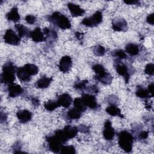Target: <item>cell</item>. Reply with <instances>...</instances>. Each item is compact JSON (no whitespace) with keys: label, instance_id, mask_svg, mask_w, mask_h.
<instances>
[{"label":"cell","instance_id":"obj_1","mask_svg":"<svg viewBox=\"0 0 154 154\" xmlns=\"http://www.w3.org/2000/svg\"><path fill=\"white\" fill-rule=\"evenodd\" d=\"M15 66L11 62H7L3 66L1 73V82L5 84H11L15 80Z\"/></svg>","mask_w":154,"mask_h":154},{"label":"cell","instance_id":"obj_2","mask_svg":"<svg viewBox=\"0 0 154 154\" xmlns=\"http://www.w3.org/2000/svg\"><path fill=\"white\" fill-rule=\"evenodd\" d=\"M134 138L132 135L126 131H121L118 135V144L120 147L126 152H131L132 149Z\"/></svg>","mask_w":154,"mask_h":154},{"label":"cell","instance_id":"obj_3","mask_svg":"<svg viewBox=\"0 0 154 154\" xmlns=\"http://www.w3.org/2000/svg\"><path fill=\"white\" fill-rule=\"evenodd\" d=\"M48 20L62 29H69L71 27V23L68 17L58 11L54 12L49 16Z\"/></svg>","mask_w":154,"mask_h":154},{"label":"cell","instance_id":"obj_4","mask_svg":"<svg viewBox=\"0 0 154 154\" xmlns=\"http://www.w3.org/2000/svg\"><path fill=\"white\" fill-rule=\"evenodd\" d=\"M92 69L96 73V79L105 85L110 84L112 82V77L106 72L104 67L100 64H96L93 66Z\"/></svg>","mask_w":154,"mask_h":154},{"label":"cell","instance_id":"obj_5","mask_svg":"<svg viewBox=\"0 0 154 154\" xmlns=\"http://www.w3.org/2000/svg\"><path fill=\"white\" fill-rule=\"evenodd\" d=\"M102 18L103 16L102 12L97 11L92 16L84 18L82 20V24L88 27H94L102 22Z\"/></svg>","mask_w":154,"mask_h":154},{"label":"cell","instance_id":"obj_6","mask_svg":"<svg viewBox=\"0 0 154 154\" xmlns=\"http://www.w3.org/2000/svg\"><path fill=\"white\" fill-rule=\"evenodd\" d=\"M4 40L6 43L11 45H18L20 42L19 36L11 29H8L5 31L4 35Z\"/></svg>","mask_w":154,"mask_h":154},{"label":"cell","instance_id":"obj_7","mask_svg":"<svg viewBox=\"0 0 154 154\" xmlns=\"http://www.w3.org/2000/svg\"><path fill=\"white\" fill-rule=\"evenodd\" d=\"M46 141L48 144L49 149L55 153H60L63 144L54 135L46 137Z\"/></svg>","mask_w":154,"mask_h":154},{"label":"cell","instance_id":"obj_8","mask_svg":"<svg viewBox=\"0 0 154 154\" xmlns=\"http://www.w3.org/2000/svg\"><path fill=\"white\" fill-rule=\"evenodd\" d=\"M81 98L87 107H89L93 109H96L98 107L96 99L94 96L89 94H82Z\"/></svg>","mask_w":154,"mask_h":154},{"label":"cell","instance_id":"obj_9","mask_svg":"<svg viewBox=\"0 0 154 154\" xmlns=\"http://www.w3.org/2000/svg\"><path fill=\"white\" fill-rule=\"evenodd\" d=\"M72 65V58L67 55L63 57L59 63L58 68L59 70L63 73L68 72L71 69Z\"/></svg>","mask_w":154,"mask_h":154},{"label":"cell","instance_id":"obj_10","mask_svg":"<svg viewBox=\"0 0 154 154\" xmlns=\"http://www.w3.org/2000/svg\"><path fill=\"white\" fill-rule=\"evenodd\" d=\"M115 131L112 127L111 122L109 120H106L104 123V129L103 131V135L106 140H112L115 135Z\"/></svg>","mask_w":154,"mask_h":154},{"label":"cell","instance_id":"obj_11","mask_svg":"<svg viewBox=\"0 0 154 154\" xmlns=\"http://www.w3.org/2000/svg\"><path fill=\"white\" fill-rule=\"evenodd\" d=\"M116 69L118 74L122 76L124 78L125 82L128 83L129 79V73L127 66L122 63H117L116 65Z\"/></svg>","mask_w":154,"mask_h":154},{"label":"cell","instance_id":"obj_12","mask_svg":"<svg viewBox=\"0 0 154 154\" xmlns=\"http://www.w3.org/2000/svg\"><path fill=\"white\" fill-rule=\"evenodd\" d=\"M112 28L116 31H125L128 29L127 22L122 18L114 19L112 22Z\"/></svg>","mask_w":154,"mask_h":154},{"label":"cell","instance_id":"obj_13","mask_svg":"<svg viewBox=\"0 0 154 154\" xmlns=\"http://www.w3.org/2000/svg\"><path fill=\"white\" fill-rule=\"evenodd\" d=\"M16 75L19 80L22 82H28L31 78V75L28 72L25 66L18 68L16 70Z\"/></svg>","mask_w":154,"mask_h":154},{"label":"cell","instance_id":"obj_14","mask_svg":"<svg viewBox=\"0 0 154 154\" xmlns=\"http://www.w3.org/2000/svg\"><path fill=\"white\" fill-rule=\"evenodd\" d=\"M57 101L60 106L69 108L72 102V99L68 93H63L58 96Z\"/></svg>","mask_w":154,"mask_h":154},{"label":"cell","instance_id":"obj_15","mask_svg":"<svg viewBox=\"0 0 154 154\" xmlns=\"http://www.w3.org/2000/svg\"><path fill=\"white\" fill-rule=\"evenodd\" d=\"M30 37L35 42H42L46 39V37L45 35L39 27L35 28L31 32Z\"/></svg>","mask_w":154,"mask_h":154},{"label":"cell","instance_id":"obj_16","mask_svg":"<svg viewBox=\"0 0 154 154\" xmlns=\"http://www.w3.org/2000/svg\"><path fill=\"white\" fill-rule=\"evenodd\" d=\"M19 121L22 123H26L30 121L32 118V113L26 109L18 111L16 113Z\"/></svg>","mask_w":154,"mask_h":154},{"label":"cell","instance_id":"obj_17","mask_svg":"<svg viewBox=\"0 0 154 154\" xmlns=\"http://www.w3.org/2000/svg\"><path fill=\"white\" fill-rule=\"evenodd\" d=\"M67 7L71 14L74 17L81 16H83L85 13L84 10H83L77 4L73 3H69L67 4Z\"/></svg>","mask_w":154,"mask_h":154},{"label":"cell","instance_id":"obj_18","mask_svg":"<svg viewBox=\"0 0 154 154\" xmlns=\"http://www.w3.org/2000/svg\"><path fill=\"white\" fill-rule=\"evenodd\" d=\"M8 91L9 97H14L20 95L23 92V89L19 85L14 84L13 83L9 85Z\"/></svg>","mask_w":154,"mask_h":154},{"label":"cell","instance_id":"obj_19","mask_svg":"<svg viewBox=\"0 0 154 154\" xmlns=\"http://www.w3.org/2000/svg\"><path fill=\"white\" fill-rule=\"evenodd\" d=\"M63 130L68 140L74 138L78 132V128L77 127L72 126L70 125H67Z\"/></svg>","mask_w":154,"mask_h":154},{"label":"cell","instance_id":"obj_20","mask_svg":"<svg viewBox=\"0 0 154 154\" xmlns=\"http://www.w3.org/2000/svg\"><path fill=\"white\" fill-rule=\"evenodd\" d=\"M6 17L8 19V20L12 21L14 22H18L20 19V15L18 13V9L16 7H13L11 10L6 14Z\"/></svg>","mask_w":154,"mask_h":154},{"label":"cell","instance_id":"obj_21","mask_svg":"<svg viewBox=\"0 0 154 154\" xmlns=\"http://www.w3.org/2000/svg\"><path fill=\"white\" fill-rule=\"evenodd\" d=\"M52 81V78L42 76L36 82L35 86L37 88H45L50 85Z\"/></svg>","mask_w":154,"mask_h":154},{"label":"cell","instance_id":"obj_22","mask_svg":"<svg viewBox=\"0 0 154 154\" xmlns=\"http://www.w3.org/2000/svg\"><path fill=\"white\" fill-rule=\"evenodd\" d=\"M15 28L18 32V35L19 37H30L31 32L25 26L22 24H16Z\"/></svg>","mask_w":154,"mask_h":154},{"label":"cell","instance_id":"obj_23","mask_svg":"<svg viewBox=\"0 0 154 154\" xmlns=\"http://www.w3.org/2000/svg\"><path fill=\"white\" fill-rule=\"evenodd\" d=\"M105 111L108 114L111 116H119L122 118L123 117V115L121 113L120 109L115 105H110L106 108Z\"/></svg>","mask_w":154,"mask_h":154},{"label":"cell","instance_id":"obj_24","mask_svg":"<svg viewBox=\"0 0 154 154\" xmlns=\"http://www.w3.org/2000/svg\"><path fill=\"white\" fill-rule=\"evenodd\" d=\"M139 47L134 43H129L125 47V51L131 55H137L139 53Z\"/></svg>","mask_w":154,"mask_h":154},{"label":"cell","instance_id":"obj_25","mask_svg":"<svg viewBox=\"0 0 154 154\" xmlns=\"http://www.w3.org/2000/svg\"><path fill=\"white\" fill-rule=\"evenodd\" d=\"M73 105H74V108H76L78 110H79L81 112H84L87 109V106L83 102L81 98H79V97H77L73 101Z\"/></svg>","mask_w":154,"mask_h":154},{"label":"cell","instance_id":"obj_26","mask_svg":"<svg viewBox=\"0 0 154 154\" xmlns=\"http://www.w3.org/2000/svg\"><path fill=\"white\" fill-rule=\"evenodd\" d=\"M81 112L78 110L76 108H73L69 110L67 113V117L72 120H77L79 119L81 116Z\"/></svg>","mask_w":154,"mask_h":154},{"label":"cell","instance_id":"obj_27","mask_svg":"<svg viewBox=\"0 0 154 154\" xmlns=\"http://www.w3.org/2000/svg\"><path fill=\"white\" fill-rule=\"evenodd\" d=\"M58 106H59L57 101L52 100H48L46 102H45L44 104L45 108L49 111H52L55 110V109H57Z\"/></svg>","mask_w":154,"mask_h":154},{"label":"cell","instance_id":"obj_28","mask_svg":"<svg viewBox=\"0 0 154 154\" xmlns=\"http://www.w3.org/2000/svg\"><path fill=\"white\" fill-rule=\"evenodd\" d=\"M135 94L137 97L142 99H146L150 96L147 90L143 88L142 87H138L137 88Z\"/></svg>","mask_w":154,"mask_h":154},{"label":"cell","instance_id":"obj_29","mask_svg":"<svg viewBox=\"0 0 154 154\" xmlns=\"http://www.w3.org/2000/svg\"><path fill=\"white\" fill-rule=\"evenodd\" d=\"M60 153H76L75 148L73 146H62L60 151Z\"/></svg>","mask_w":154,"mask_h":154},{"label":"cell","instance_id":"obj_30","mask_svg":"<svg viewBox=\"0 0 154 154\" xmlns=\"http://www.w3.org/2000/svg\"><path fill=\"white\" fill-rule=\"evenodd\" d=\"M105 49L102 46L98 45L94 47L93 48V53L96 56H103L105 54Z\"/></svg>","mask_w":154,"mask_h":154},{"label":"cell","instance_id":"obj_31","mask_svg":"<svg viewBox=\"0 0 154 154\" xmlns=\"http://www.w3.org/2000/svg\"><path fill=\"white\" fill-rule=\"evenodd\" d=\"M113 55L116 57H118V58H119L120 60L125 59L127 58V55H126L125 52L122 49L116 50L114 51V52L113 53Z\"/></svg>","mask_w":154,"mask_h":154},{"label":"cell","instance_id":"obj_32","mask_svg":"<svg viewBox=\"0 0 154 154\" xmlns=\"http://www.w3.org/2000/svg\"><path fill=\"white\" fill-rule=\"evenodd\" d=\"M144 72L147 75H153L154 73V65L153 63L147 64L144 69Z\"/></svg>","mask_w":154,"mask_h":154},{"label":"cell","instance_id":"obj_33","mask_svg":"<svg viewBox=\"0 0 154 154\" xmlns=\"http://www.w3.org/2000/svg\"><path fill=\"white\" fill-rule=\"evenodd\" d=\"M88 83V81L87 80H84V81H80L79 82H77L75 84V85H74V87L77 89V90H83L85 88L86 84Z\"/></svg>","mask_w":154,"mask_h":154},{"label":"cell","instance_id":"obj_34","mask_svg":"<svg viewBox=\"0 0 154 154\" xmlns=\"http://www.w3.org/2000/svg\"><path fill=\"white\" fill-rule=\"evenodd\" d=\"M25 20L26 21V22L30 25H32L33 23H35V20H36V18L34 16L31 15V14H28L26 17H25Z\"/></svg>","mask_w":154,"mask_h":154},{"label":"cell","instance_id":"obj_35","mask_svg":"<svg viewBox=\"0 0 154 154\" xmlns=\"http://www.w3.org/2000/svg\"><path fill=\"white\" fill-rule=\"evenodd\" d=\"M146 22L152 25H153L154 23V14L153 13H151L147 16Z\"/></svg>","mask_w":154,"mask_h":154},{"label":"cell","instance_id":"obj_36","mask_svg":"<svg viewBox=\"0 0 154 154\" xmlns=\"http://www.w3.org/2000/svg\"><path fill=\"white\" fill-rule=\"evenodd\" d=\"M148 135H149V132L143 131L140 133L139 138L141 140H144L148 137Z\"/></svg>","mask_w":154,"mask_h":154},{"label":"cell","instance_id":"obj_37","mask_svg":"<svg viewBox=\"0 0 154 154\" xmlns=\"http://www.w3.org/2000/svg\"><path fill=\"white\" fill-rule=\"evenodd\" d=\"M147 91L149 93L150 97H153V83L149 85Z\"/></svg>","mask_w":154,"mask_h":154},{"label":"cell","instance_id":"obj_38","mask_svg":"<svg viewBox=\"0 0 154 154\" xmlns=\"http://www.w3.org/2000/svg\"><path fill=\"white\" fill-rule=\"evenodd\" d=\"M78 128V131H81V132H84V133H86V132H88L89 131V129L88 128L85 126H84V125H81Z\"/></svg>","mask_w":154,"mask_h":154},{"label":"cell","instance_id":"obj_39","mask_svg":"<svg viewBox=\"0 0 154 154\" xmlns=\"http://www.w3.org/2000/svg\"><path fill=\"white\" fill-rule=\"evenodd\" d=\"M88 91L90 92H92V93H97L99 91L98 90V88L96 85H93L92 87H90V88L88 89Z\"/></svg>","mask_w":154,"mask_h":154},{"label":"cell","instance_id":"obj_40","mask_svg":"<svg viewBox=\"0 0 154 154\" xmlns=\"http://www.w3.org/2000/svg\"><path fill=\"white\" fill-rule=\"evenodd\" d=\"M125 3L128 4V5H131V4H137L139 3L138 1H125Z\"/></svg>","mask_w":154,"mask_h":154},{"label":"cell","instance_id":"obj_41","mask_svg":"<svg viewBox=\"0 0 154 154\" xmlns=\"http://www.w3.org/2000/svg\"><path fill=\"white\" fill-rule=\"evenodd\" d=\"M32 101L33 102L34 104L35 105H38L39 104V100L38 99H32Z\"/></svg>","mask_w":154,"mask_h":154},{"label":"cell","instance_id":"obj_42","mask_svg":"<svg viewBox=\"0 0 154 154\" xmlns=\"http://www.w3.org/2000/svg\"><path fill=\"white\" fill-rule=\"evenodd\" d=\"M82 33H79V32H76V37L78 38H79V39H80V38H81V37H82Z\"/></svg>","mask_w":154,"mask_h":154}]
</instances>
